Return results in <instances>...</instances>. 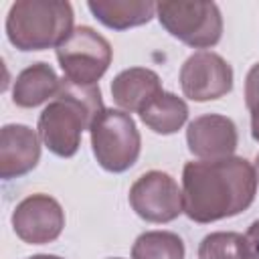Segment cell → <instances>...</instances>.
Wrapping results in <instances>:
<instances>
[{
    "mask_svg": "<svg viewBox=\"0 0 259 259\" xmlns=\"http://www.w3.org/2000/svg\"><path fill=\"white\" fill-rule=\"evenodd\" d=\"M93 156L107 172H125L138 162L142 138L134 117L121 109L105 107L89 127Z\"/></svg>",
    "mask_w": 259,
    "mask_h": 259,
    "instance_id": "cell-4",
    "label": "cell"
},
{
    "mask_svg": "<svg viewBox=\"0 0 259 259\" xmlns=\"http://www.w3.org/2000/svg\"><path fill=\"white\" fill-rule=\"evenodd\" d=\"M198 259H247L245 237L233 231L210 233L198 245Z\"/></svg>",
    "mask_w": 259,
    "mask_h": 259,
    "instance_id": "cell-17",
    "label": "cell"
},
{
    "mask_svg": "<svg viewBox=\"0 0 259 259\" xmlns=\"http://www.w3.org/2000/svg\"><path fill=\"white\" fill-rule=\"evenodd\" d=\"M40 160V142L34 130L8 123L0 130V176L4 180L28 174Z\"/></svg>",
    "mask_w": 259,
    "mask_h": 259,
    "instance_id": "cell-11",
    "label": "cell"
},
{
    "mask_svg": "<svg viewBox=\"0 0 259 259\" xmlns=\"http://www.w3.org/2000/svg\"><path fill=\"white\" fill-rule=\"evenodd\" d=\"M65 227V210L49 194H30L22 198L12 212L16 237L28 245L53 243Z\"/></svg>",
    "mask_w": 259,
    "mask_h": 259,
    "instance_id": "cell-9",
    "label": "cell"
},
{
    "mask_svg": "<svg viewBox=\"0 0 259 259\" xmlns=\"http://www.w3.org/2000/svg\"><path fill=\"white\" fill-rule=\"evenodd\" d=\"M160 24L192 49H210L223 36V16L214 2H160Z\"/></svg>",
    "mask_w": 259,
    "mask_h": 259,
    "instance_id": "cell-5",
    "label": "cell"
},
{
    "mask_svg": "<svg viewBox=\"0 0 259 259\" xmlns=\"http://www.w3.org/2000/svg\"><path fill=\"white\" fill-rule=\"evenodd\" d=\"M162 89L158 73L146 67H132L117 73L111 81V97L125 113H140Z\"/></svg>",
    "mask_w": 259,
    "mask_h": 259,
    "instance_id": "cell-12",
    "label": "cell"
},
{
    "mask_svg": "<svg viewBox=\"0 0 259 259\" xmlns=\"http://www.w3.org/2000/svg\"><path fill=\"white\" fill-rule=\"evenodd\" d=\"M87 8L101 24L113 30L140 26L156 16V4L148 0H89Z\"/></svg>",
    "mask_w": 259,
    "mask_h": 259,
    "instance_id": "cell-14",
    "label": "cell"
},
{
    "mask_svg": "<svg viewBox=\"0 0 259 259\" xmlns=\"http://www.w3.org/2000/svg\"><path fill=\"white\" fill-rule=\"evenodd\" d=\"M142 121L156 134L170 136L176 134L188 119V105L182 97L170 93V91H160L142 111H140Z\"/></svg>",
    "mask_w": 259,
    "mask_h": 259,
    "instance_id": "cell-15",
    "label": "cell"
},
{
    "mask_svg": "<svg viewBox=\"0 0 259 259\" xmlns=\"http://www.w3.org/2000/svg\"><path fill=\"white\" fill-rule=\"evenodd\" d=\"M65 79L77 85H97L111 65V45L91 26H77L55 49Z\"/></svg>",
    "mask_w": 259,
    "mask_h": 259,
    "instance_id": "cell-6",
    "label": "cell"
},
{
    "mask_svg": "<svg viewBox=\"0 0 259 259\" xmlns=\"http://www.w3.org/2000/svg\"><path fill=\"white\" fill-rule=\"evenodd\" d=\"M73 8L65 0H18L6 16V36L18 51L57 49L73 32Z\"/></svg>",
    "mask_w": 259,
    "mask_h": 259,
    "instance_id": "cell-3",
    "label": "cell"
},
{
    "mask_svg": "<svg viewBox=\"0 0 259 259\" xmlns=\"http://www.w3.org/2000/svg\"><path fill=\"white\" fill-rule=\"evenodd\" d=\"M249 111H251V136L255 142H259V103L253 105Z\"/></svg>",
    "mask_w": 259,
    "mask_h": 259,
    "instance_id": "cell-20",
    "label": "cell"
},
{
    "mask_svg": "<svg viewBox=\"0 0 259 259\" xmlns=\"http://www.w3.org/2000/svg\"><path fill=\"white\" fill-rule=\"evenodd\" d=\"M127 198L134 212L148 223H170L184 212L182 188L162 170L142 174L132 184Z\"/></svg>",
    "mask_w": 259,
    "mask_h": 259,
    "instance_id": "cell-7",
    "label": "cell"
},
{
    "mask_svg": "<svg viewBox=\"0 0 259 259\" xmlns=\"http://www.w3.org/2000/svg\"><path fill=\"white\" fill-rule=\"evenodd\" d=\"M259 103V63H255L245 77V105L251 109Z\"/></svg>",
    "mask_w": 259,
    "mask_h": 259,
    "instance_id": "cell-18",
    "label": "cell"
},
{
    "mask_svg": "<svg viewBox=\"0 0 259 259\" xmlns=\"http://www.w3.org/2000/svg\"><path fill=\"white\" fill-rule=\"evenodd\" d=\"M61 89V79L49 63H32L22 69L12 85V101L18 107H36L49 99H55Z\"/></svg>",
    "mask_w": 259,
    "mask_h": 259,
    "instance_id": "cell-13",
    "label": "cell"
},
{
    "mask_svg": "<svg viewBox=\"0 0 259 259\" xmlns=\"http://www.w3.org/2000/svg\"><path fill=\"white\" fill-rule=\"evenodd\" d=\"M103 109L99 85H77L63 77L57 97L38 115V138L55 156L71 158L79 150L83 130H89Z\"/></svg>",
    "mask_w": 259,
    "mask_h": 259,
    "instance_id": "cell-2",
    "label": "cell"
},
{
    "mask_svg": "<svg viewBox=\"0 0 259 259\" xmlns=\"http://www.w3.org/2000/svg\"><path fill=\"white\" fill-rule=\"evenodd\" d=\"M182 93L192 101L221 99L233 89L231 65L212 51H198L190 55L180 69Z\"/></svg>",
    "mask_w": 259,
    "mask_h": 259,
    "instance_id": "cell-8",
    "label": "cell"
},
{
    "mask_svg": "<svg viewBox=\"0 0 259 259\" xmlns=\"http://www.w3.org/2000/svg\"><path fill=\"white\" fill-rule=\"evenodd\" d=\"M243 237H245L247 259H259V219L251 223V227Z\"/></svg>",
    "mask_w": 259,
    "mask_h": 259,
    "instance_id": "cell-19",
    "label": "cell"
},
{
    "mask_svg": "<svg viewBox=\"0 0 259 259\" xmlns=\"http://www.w3.org/2000/svg\"><path fill=\"white\" fill-rule=\"evenodd\" d=\"M186 144L190 154L200 160H221L235 154L239 144L237 125L231 117L221 113H204L194 117L186 130Z\"/></svg>",
    "mask_w": 259,
    "mask_h": 259,
    "instance_id": "cell-10",
    "label": "cell"
},
{
    "mask_svg": "<svg viewBox=\"0 0 259 259\" xmlns=\"http://www.w3.org/2000/svg\"><path fill=\"white\" fill-rule=\"evenodd\" d=\"M111 259H121V257H111Z\"/></svg>",
    "mask_w": 259,
    "mask_h": 259,
    "instance_id": "cell-23",
    "label": "cell"
},
{
    "mask_svg": "<svg viewBox=\"0 0 259 259\" xmlns=\"http://www.w3.org/2000/svg\"><path fill=\"white\" fill-rule=\"evenodd\" d=\"M184 243L170 231H146L132 247V259H184Z\"/></svg>",
    "mask_w": 259,
    "mask_h": 259,
    "instance_id": "cell-16",
    "label": "cell"
},
{
    "mask_svg": "<svg viewBox=\"0 0 259 259\" xmlns=\"http://www.w3.org/2000/svg\"><path fill=\"white\" fill-rule=\"evenodd\" d=\"M255 166L241 158L186 162L182 170V206L194 223H214L247 210L257 194Z\"/></svg>",
    "mask_w": 259,
    "mask_h": 259,
    "instance_id": "cell-1",
    "label": "cell"
},
{
    "mask_svg": "<svg viewBox=\"0 0 259 259\" xmlns=\"http://www.w3.org/2000/svg\"><path fill=\"white\" fill-rule=\"evenodd\" d=\"M26 259H63V257H59V255H32Z\"/></svg>",
    "mask_w": 259,
    "mask_h": 259,
    "instance_id": "cell-21",
    "label": "cell"
},
{
    "mask_svg": "<svg viewBox=\"0 0 259 259\" xmlns=\"http://www.w3.org/2000/svg\"><path fill=\"white\" fill-rule=\"evenodd\" d=\"M255 172H257V182H259V154H257V160H255Z\"/></svg>",
    "mask_w": 259,
    "mask_h": 259,
    "instance_id": "cell-22",
    "label": "cell"
}]
</instances>
